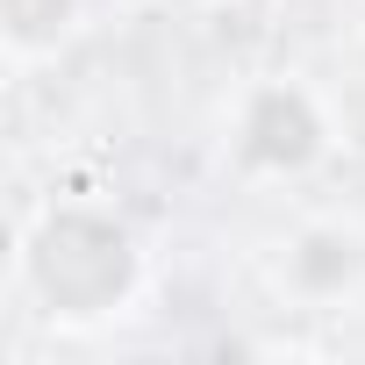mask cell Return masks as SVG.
Instances as JSON below:
<instances>
[{
  "mask_svg": "<svg viewBox=\"0 0 365 365\" xmlns=\"http://www.w3.org/2000/svg\"><path fill=\"white\" fill-rule=\"evenodd\" d=\"M272 287L301 308H336L365 294V230L336 215H308L272 244Z\"/></svg>",
  "mask_w": 365,
  "mask_h": 365,
  "instance_id": "3",
  "label": "cell"
},
{
  "mask_svg": "<svg viewBox=\"0 0 365 365\" xmlns=\"http://www.w3.org/2000/svg\"><path fill=\"white\" fill-rule=\"evenodd\" d=\"M86 29V0H0V51L15 72L51 65Z\"/></svg>",
  "mask_w": 365,
  "mask_h": 365,
  "instance_id": "4",
  "label": "cell"
},
{
  "mask_svg": "<svg viewBox=\"0 0 365 365\" xmlns=\"http://www.w3.org/2000/svg\"><path fill=\"white\" fill-rule=\"evenodd\" d=\"M150 279L143 237L115 201L93 194H58L43 208H29V222L15 230V294L36 308V322L86 336L108 329L136 308Z\"/></svg>",
  "mask_w": 365,
  "mask_h": 365,
  "instance_id": "1",
  "label": "cell"
},
{
  "mask_svg": "<svg viewBox=\"0 0 365 365\" xmlns=\"http://www.w3.org/2000/svg\"><path fill=\"white\" fill-rule=\"evenodd\" d=\"M222 150L258 187H301L336 158V115L308 79L265 72V79L237 86V101L222 115Z\"/></svg>",
  "mask_w": 365,
  "mask_h": 365,
  "instance_id": "2",
  "label": "cell"
}]
</instances>
